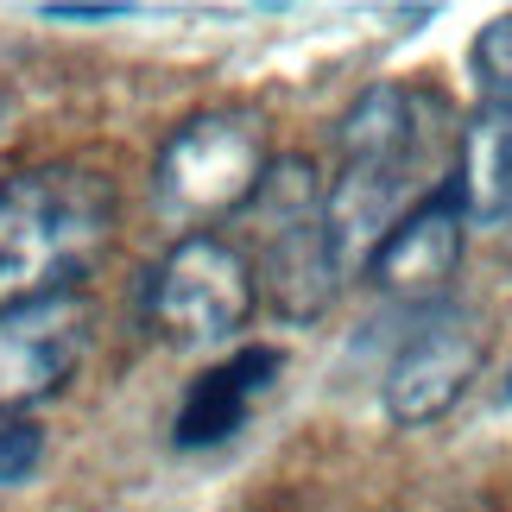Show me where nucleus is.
<instances>
[{
  "label": "nucleus",
  "mask_w": 512,
  "mask_h": 512,
  "mask_svg": "<svg viewBox=\"0 0 512 512\" xmlns=\"http://www.w3.org/2000/svg\"><path fill=\"white\" fill-rule=\"evenodd\" d=\"M449 140V102L430 89L380 83L342 114L336 146H342V177L323 196V228L336 241L342 272L380 253V241L399 228L411 190L437 165Z\"/></svg>",
  "instance_id": "1"
},
{
  "label": "nucleus",
  "mask_w": 512,
  "mask_h": 512,
  "mask_svg": "<svg viewBox=\"0 0 512 512\" xmlns=\"http://www.w3.org/2000/svg\"><path fill=\"white\" fill-rule=\"evenodd\" d=\"M108 184L76 165H38L0 184V310L64 291L108 234Z\"/></svg>",
  "instance_id": "2"
},
{
  "label": "nucleus",
  "mask_w": 512,
  "mask_h": 512,
  "mask_svg": "<svg viewBox=\"0 0 512 512\" xmlns=\"http://www.w3.org/2000/svg\"><path fill=\"white\" fill-rule=\"evenodd\" d=\"M266 133L247 108H209L190 114L159 152V203L177 222H209V215L247 209L266 177Z\"/></svg>",
  "instance_id": "3"
},
{
  "label": "nucleus",
  "mask_w": 512,
  "mask_h": 512,
  "mask_svg": "<svg viewBox=\"0 0 512 512\" xmlns=\"http://www.w3.org/2000/svg\"><path fill=\"white\" fill-rule=\"evenodd\" d=\"M253 266L222 234H184L146 279V310L171 342H228L253 317Z\"/></svg>",
  "instance_id": "4"
},
{
  "label": "nucleus",
  "mask_w": 512,
  "mask_h": 512,
  "mask_svg": "<svg viewBox=\"0 0 512 512\" xmlns=\"http://www.w3.org/2000/svg\"><path fill=\"white\" fill-rule=\"evenodd\" d=\"M89 304L76 291L0 310V418H19L76 373L89 348Z\"/></svg>",
  "instance_id": "5"
},
{
  "label": "nucleus",
  "mask_w": 512,
  "mask_h": 512,
  "mask_svg": "<svg viewBox=\"0 0 512 512\" xmlns=\"http://www.w3.org/2000/svg\"><path fill=\"white\" fill-rule=\"evenodd\" d=\"M481 373V336L475 323L462 317V310H437V317H424L411 329V342L392 354L386 367V418L418 430V424H437L449 405L468 392V380Z\"/></svg>",
  "instance_id": "6"
},
{
  "label": "nucleus",
  "mask_w": 512,
  "mask_h": 512,
  "mask_svg": "<svg viewBox=\"0 0 512 512\" xmlns=\"http://www.w3.org/2000/svg\"><path fill=\"white\" fill-rule=\"evenodd\" d=\"M462 234H468V196L449 177L424 203H411L399 215V228L380 241V253L367 260L373 285L392 291V298H437L462 266Z\"/></svg>",
  "instance_id": "7"
},
{
  "label": "nucleus",
  "mask_w": 512,
  "mask_h": 512,
  "mask_svg": "<svg viewBox=\"0 0 512 512\" xmlns=\"http://www.w3.org/2000/svg\"><path fill=\"white\" fill-rule=\"evenodd\" d=\"M279 373H285V348H272V342H247V348H234L222 367L196 373L190 392H184V405H177V424H171L177 449L228 443L234 430L253 418V405L272 392Z\"/></svg>",
  "instance_id": "8"
},
{
  "label": "nucleus",
  "mask_w": 512,
  "mask_h": 512,
  "mask_svg": "<svg viewBox=\"0 0 512 512\" xmlns=\"http://www.w3.org/2000/svg\"><path fill=\"white\" fill-rule=\"evenodd\" d=\"M342 285V260H336V241L323 228V209L304 215V222H279L266 241V291L279 304V317L304 323L336 298Z\"/></svg>",
  "instance_id": "9"
},
{
  "label": "nucleus",
  "mask_w": 512,
  "mask_h": 512,
  "mask_svg": "<svg viewBox=\"0 0 512 512\" xmlns=\"http://www.w3.org/2000/svg\"><path fill=\"white\" fill-rule=\"evenodd\" d=\"M456 184L468 196V215H481V222L512 215V102H487L468 121Z\"/></svg>",
  "instance_id": "10"
},
{
  "label": "nucleus",
  "mask_w": 512,
  "mask_h": 512,
  "mask_svg": "<svg viewBox=\"0 0 512 512\" xmlns=\"http://www.w3.org/2000/svg\"><path fill=\"white\" fill-rule=\"evenodd\" d=\"M468 70H475V83L487 89V102H512V13L487 19V26L475 32Z\"/></svg>",
  "instance_id": "11"
},
{
  "label": "nucleus",
  "mask_w": 512,
  "mask_h": 512,
  "mask_svg": "<svg viewBox=\"0 0 512 512\" xmlns=\"http://www.w3.org/2000/svg\"><path fill=\"white\" fill-rule=\"evenodd\" d=\"M38 462H45V430H38L32 418H7L0 424V487L32 481Z\"/></svg>",
  "instance_id": "12"
},
{
  "label": "nucleus",
  "mask_w": 512,
  "mask_h": 512,
  "mask_svg": "<svg viewBox=\"0 0 512 512\" xmlns=\"http://www.w3.org/2000/svg\"><path fill=\"white\" fill-rule=\"evenodd\" d=\"M38 13H45V19H76V26H89V19H121L127 7H121V0H102V7H83V0H76V7H70V0H51V7H38Z\"/></svg>",
  "instance_id": "13"
},
{
  "label": "nucleus",
  "mask_w": 512,
  "mask_h": 512,
  "mask_svg": "<svg viewBox=\"0 0 512 512\" xmlns=\"http://www.w3.org/2000/svg\"><path fill=\"white\" fill-rule=\"evenodd\" d=\"M506 399H512V373H506Z\"/></svg>",
  "instance_id": "14"
}]
</instances>
